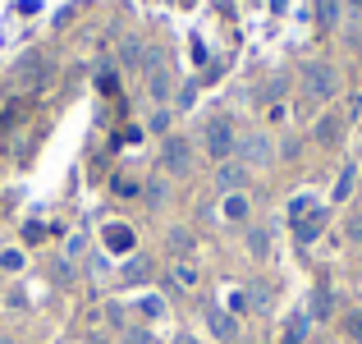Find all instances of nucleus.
Wrapping results in <instances>:
<instances>
[{
    "mask_svg": "<svg viewBox=\"0 0 362 344\" xmlns=\"http://www.w3.org/2000/svg\"><path fill=\"white\" fill-rule=\"evenodd\" d=\"M298 79H303V92H308L312 101H330L339 92V74H335V64H326V60H308Z\"/></svg>",
    "mask_w": 362,
    "mask_h": 344,
    "instance_id": "nucleus-1",
    "label": "nucleus"
},
{
    "mask_svg": "<svg viewBox=\"0 0 362 344\" xmlns=\"http://www.w3.org/2000/svg\"><path fill=\"white\" fill-rule=\"evenodd\" d=\"M234 147H239V133H234V124L225 120V115H216V120L206 124V156L221 166V161H234Z\"/></svg>",
    "mask_w": 362,
    "mask_h": 344,
    "instance_id": "nucleus-2",
    "label": "nucleus"
},
{
    "mask_svg": "<svg viewBox=\"0 0 362 344\" xmlns=\"http://www.w3.org/2000/svg\"><path fill=\"white\" fill-rule=\"evenodd\" d=\"M234 156H239L247 170H262V166H271V161H275V142L266 138V133H239Z\"/></svg>",
    "mask_w": 362,
    "mask_h": 344,
    "instance_id": "nucleus-3",
    "label": "nucleus"
},
{
    "mask_svg": "<svg viewBox=\"0 0 362 344\" xmlns=\"http://www.w3.org/2000/svg\"><path fill=\"white\" fill-rule=\"evenodd\" d=\"M142 74H147V97L156 101V106H165L170 92H175V79H170L165 60H160L156 51H147V60H142Z\"/></svg>",
    "mask_w": 362,
    "mask_h": 344,
    "instance_id": "nucleus-4",
    "label": "nucleus"
},
{
    "mask_svg": "<svg viewBox=\"0 0 362 344\" xmlns=\"http://www.w3.org/2000/svg\"><path fill=\"white\" fill-rule=\"evenodd\" d=\"M160 166H165V175H188L193 170V142L184 133H170L165 147H160Z\"/></svg>",
    "mask_w": 362,
    "mask_h": 344,
    "instance_id": "nucleus-5",
    "label": "nucleus"
},
{
    "mask_svg": "<svg viewBox=\"0 0 362 344\" xmlns=\"http://www.w3.org/2000/svg\"><path fill=\"white\" fill-rule=\"evenodd\" d=\"M247 175H252V170H247L243 161H221V170H216V188H221V193H243Z\"/></svg>",
    "mask_w": 362,
    "mask_h": 344,
    "instance_id": "nucleus-6",
    "label": "nucleus"
},
{
    "mask_svg": "<svg viewBox=\"0 0 362 344\" xmlns=\"http://www.w3.org/2000/svg\"><path fill=\"white\" fill-rule=\"evenodd\" d=\"M206 326H211V336L216 340H239V321H234V312H225V308H211L206 312Z\"/></svg>",
    "mask_w": 362,
    "mask_h": 344,
    "instance_id": "nucleus-7",
    "label": "nucleus"
},
{
    "mask_svg": "<svg viewBox=\"0 0 362 344\" xmlns=\"http://www.w3.org/2000/svg\"><path fill=\"white\" fill-rule=\"evenodd\" d=\"M321 225H326V212H321V207H317V212H308L303 221H293V234H298V243H312V239L321 234Z\"/></svg>",
    "mask_w": 362,
    "mask_h": 344,
    "instance_id": "nucleus-8",
    "label": "nucleus"
},
{
    "mask_svg": "<svg viewBox=\"0 0 362 344\" xmlns=\"http://www.w3.org/2000/svg\"><path fill=\"white\" fill-rule=\"evenodd\" d=\"M101 239H106L110 253H129V248H133V229L129 225H106V234H101Z\"/></svg>",
    "mask_w": 362,
    "mask_h": 344,
    "instance_id": "nucleus-9",
    "label": "nucleus"
},
{
    "mask_svg": "<svg viewBox=\"0 0 362 344\" xmlns=\"http://www.w3.org/2000/svg\"><path fill=\"white\" fill-rule=\"evenodd\" d=\"M42 79H51V60H28L23 69H18V83H23V88H33V83H42Z\"/></svg>",
    "mask_w": 362,
    "mask_h": 344,
    "instance_id": "nucleus-10",
    "label": "nucleus"
},
{
    "mask_svg": "<svg viewBox=\"0 0 362 344\" xmlns=\"http://www.w3.org/2000/svg\"><path fill=\"white\" fill-rule=\"evenodd\" d=\"M165 243H170V253H175L179 262H184V257L193 253V234H188L184 225H175V229H170V234H165Z\"/></svg>",
    "mask_w": 362,
    "mask_h": 344,
    "instance_id": "nucleus-11",
    "label": "nucleus"
},
{
    "mask_svg": "<svg viewBox=\"0 0 362 344\" xmlns=\"http://www.w3.org/2000/svg\"><path fill=\"white\" fill-rule=\"evenodd\" d=\"M170 285H175V289H193L197 285V266L193 262H175L170 266Z\"/></svg>",
    "mask_w": 362,
    "mask_h": 344,
    "instance_id": "nucleus-12",
    "label": "nucleus"
},
{
    "mask_svg": "<svg viewBox=\"0 0 362 344\" xmlns=\"http://www.w3.org/2000/svg\"><path fill=\"white\" fill-rule=\"evenodd\" d=\"M317 142H326V147L339 142V115H321L317 120Z\"/></svg>",
    "mask_w": 362,
    "mask_h": 344,
    "instance_id": "nucleus-13",
    "label": "nucleus"
},
{
    "mask_svg": "<svg viewBox=\"0 0 362 344\" xmlns=\"http://www.w3.org/2000/svg\"><path fill=\"white\" fill-rule=\"evenodd\" d=\"M142 197H147V207H165L170 184H165V179H147V184H142Z\"/></svg>",
    "mask_w": 362,
    "mask_h": 344,
    "instance_id": "nucleus-14",
    "label": "nucleus"
},
{
    "mask_svg": "<svg viewBox=\"0 0 362 344\" xmlns=\"http://www.w3.org/2000/svg\"><path fill=\"white\" fill-rule=\"evenodd\" d=\"M138 312H142L147 321L165 317V299H160V294H142V299H138Z\"/></svg>",
    "mask_w": 362,
    "mask_h": 344,
    "instance_id": "nucleus-15",
    "label": "nucleus"
},
{
    "mask_svg": "<svg viewBox=\"0 0 362 344\" xmlns=\"http://www.w3.org/2000/svg\"><path fill=\"white\" fill-rule=\"evenodd\" d=\"M119 60H124V64H129V69H138V64H142V60H147V51H142V42H138V37H129V42H124V46H119Z\"/></svg>",
    "mask_w": 362,
    "mask_h": 344,
    "instance_id": "nucleus-16",
    "label": "nucleus"
},
{
    "mask_svg": "<svg viewBox=\"0 0 362 344\" xmlns=\"http://www.w3.org/2000/svg\"><path fill=\"white\" fill-rule=\"evenodd\" d=\"M225 221H247V197L243 193H225Z\"/></svg>",
    "mask_w": 362,
    "mask_h": 344,
    "instance_id": "nucleus-17",
    "label": "nucleus"
},
{
    "mask_svg": "<svg viewBox=\"0 0 362 344\" xmlns=\"http://www.w3.org/2000/svg\"><path fill=\"white\" fill-rule=\"evenodd\" d=\"M247 253L266 257V253H271V234H266V229H247Z\"/></svg>",
    "mask_w": 362,
    "mask_h": 344,
    "instance_id": "nucleus-18",
    "label": "nucleus"
},
{
    "mask_svg": "<svg viewBox=\"0 0 362 344\" xmlns=\"http://www.w3.org/2000/svg\"><path fill=\"white\" fill-rule=\"evenodd\" d=\"M0 271L18 275V271H23V253H18V248H0Z\"/></svg>",
    "mask_w": 362,
    "mask_h": 344,
    "instance_id": "nucleus-19",
    "label": "nucleus"
},
{
    "mask_svg": "<svg viewBox=\"0 0 362 344\" xmlns=\"http://www.w3.org/2000/svg\"><path fill=\"white\" fill-rule=\"evenodd\" d=\"M354 179H358V170H354V166L339 170V179H335V202H344V197L354 193Z\"/></svg>",
    "mask_w": 362,
    "mask_h": 344,
    "instance_id": "nucleus-20",
    "label": "nucleus"
},
{
    "mask_svg": "<svg viewBox=\"0 0 362 344\" xmlns=\"http://www.w3.org/2000/svg\"><path fill=\"white\" fill-rule=\"evenodd\" d=\"M124 344H156V331L151 326H129L124 331Z\"/></svg>",
    "mask_w": 362,
    "mask_h": 344,
    "instance_id": "nucleus-21",
    "label": "nucleus"
},
{
    "mask_svg": "<svg viewBox=\"0 0 362 344\" xmlns=\"http://www.w3.org/2000/svg\"><path fill=\"white\" fill-rule=\"evenodd\" d=\"M317 18H321V23H339V0H317Z\"/></svg>",
    "mask_w": 362,
    "mask_h": 344,
    "instance_id": "nucleus-22",
    "label": "nucleus"
},
{
    "mask_svg": "<svg viewBox=\"0 0 362 344\" xmlns=\"http://www.w3.org/2000/svg\"><path fill=\"white\" fill-rule=\"evenodd\" d=\"M308 326H312L308 317H293L289 321V344H303V340H308Z\"/></svg>",
    "mask_w": 362,
    "mask_h": 344,
    "instance_id": "nucleus-23",
    "label": "nucleus"
},
{
    "mask_svg": "<svg viewBox=\"0 0 362 344\" xmlns=\"http://www.w3.org/2000/svg\"><path fill=\"white\" fill-rule=\"evenodd\" d=\"M344 331H349V340H354V344H362V308H358V312H349Z\"/></svg>",
    "mask_w": 362,
    "mask_h": 344,
    "instance_id": "nucleus-24",
    "label": "nucleus"
},
{
    "mask_svg": "<svg viewBox=\"0 0 362 344\" xmlns=\"http://www.w3.org/2000/svg\"><path fill=\"white\" fill-rule=\"evenodd\" d=\"M151 133H165V138H170V110L165 106L151 110Z\"/></svg>",
    "mask_w": 362,
    "mask_h": 344,
    "instance_id": "nucleus-25",
    "label": "nucleus"
},
{
    "mask_svg": "<svg viewBox=\"0 0 362 344\" xmlns=\"http://www.w3.org/2000/svg\"><path fill=\"white\" fill-rule=\"evenodd\" d=\"M308 212H317V207H312V197H293V202H289V216H293V221H303Z\"/></svg>",
    "mask_w": 362,
    "mask_h": 344,
    "instance_id": "nucleus-26",
    "label": "nucleus"
},
{
    "mask_svg": "<svg viewBox=\"0 0 362 344\" xmlns=\"http://www.w3.org/2000/svg\"><path fill=\"white\" fill-rule=\"evenodd\" d=\"M142 275H147V262H142V257H133V262L124 266V280H142Z\"/></svg>",
    "mask_w": 362,
    "mask_h": 344,
    "instance_id": "nucleus-27",
    "label": "nucleus"
},
{
    "mask_svg": "<svg viewBox=\"0 0 362 344\" xmlns=\"http://www.w3.org/2000/svg\"><path fill=\"white\" fill-rule=\"evenodd\" d=\"M344 234H349V243H358V248H362V216H349Z\"/></svg>",
    "mask_w": 362,
    "mask_h": 344,
    "instance_id": "nucleus-28",
    "label": "nucleus"
},
{
    "mask_svg": "<svg viewBox=\"0 0 362 344\" xmlns=\"http://www.w3.org/2000/svg\"><path fill=\"white\" fill-rule=\"evenodd\" d=\"M312 312H317V317H326V312H330V294H317V299H312Z\"/></svg>",
    "mask_w": 362,
    "mask_h": 344,
    "instance_id": "nucleus-29",
    "label": "nucleus"
},
{
    "mask_svg": "<svg viewBox=\"0 0 362 344\" xmlns=\"http://www.w3.org/2000/svg\"><path fill=\"white\" fill-rule=\"evenodd\" d=\"M106 317L115 321V326H124V308H119V303H110V308H106Z\"/></svg>",
    "mask_w": 362,
    "mask_h": 344,
    "instance_id": "nucleus-30",
    "label": "nucleus"
},
{
    "mask_svg": "<svg viewBox=\"0 0 362 344\" xmlns=\"http://www.w3.org/2000/svg\"><path fill=\"white\" fill-rule=\"evenodd\" d=\"M83 344H110V340H106V336H88Z\"/></svg>",
    "mask_w": 362,
    "mask_h": 344,
    "instance_id": "nucleus-31",
    "label": "nucleus"
},
{
    "mask_svg": "<svg viewBox=\"0 0 362 344\" xmlns=\"http://www.w3.org/2000/svg\"><path fill=\"white\" fill-rule=\"evenodd\" d=\"M175 344H202V340H197V336H179Z\"/></svg>",
    "mask_w": 362,
    "mask_h": 344,
    "instance_id": "nucleus-32",
    "label": "nucleus"
},
{
    "mask_svg": "<svg viewBox=\"0 0 362 344\" xmlns=\"http://www.w3.org/2000/svg\"><path fill=\"white\" fill-rule=\"evenodd\" d=\"M0 344H14V340H9V336H0Z\"/></svg>",
    "mask_w": 362,
    "mask_h": 344,
    "instance_id": "nucleus-33",
    "label": "nucleus"
}]
</instances>
